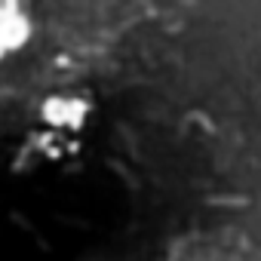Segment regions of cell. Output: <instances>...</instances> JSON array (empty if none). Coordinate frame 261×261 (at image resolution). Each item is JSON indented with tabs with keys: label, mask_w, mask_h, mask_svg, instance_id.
I'll list each match as a JSON object with an SVG mask.
<instances>
[{
	"label": "cell",
	"mask_w": 261,
	"mask_h": 261,
	"mask_svg": "<svg viewBox=\"0 0 261 261\" xmlns=\"http://www.w3.org/2000/svg\"><path fill=\"white\" fill-rule=\"evenodd\" d=\"M28 40V22L16 13V7H0V46L16 49Z\"/></svg>",
	"instance_id": "cell-1"
},
{
	"label": "cell",
	"mask_w": 261,
	"mask_h": 261,
	"mask_svg": "<svg viewBox=\"0 0 261 261\" xmlns=\"http://www.w3.org/2000/svg\"><path fill=\"white\" fill-rule=\"evenodd\" d=\"M4 53H7V49H4V46H0V56H4Z\"/></svg>",
	"instance_id": "cell-3"
},
{
	"label": "cell",
	"mask_w": 261,
	"mask_h": 261,
	"mask_svg": "<svg viewBox=\"0 0 261 261\" xmlns=\"http://www.w3.org/2000/svg\"><path fill=\"white\" fill-rule=\"evenodd\" d=\"M68 111H71V101H65V98H49L46 105H43V117L49 120V123H68Z\"/></svg>",
	"instance_id": "cell-2"
}]
</instances>
